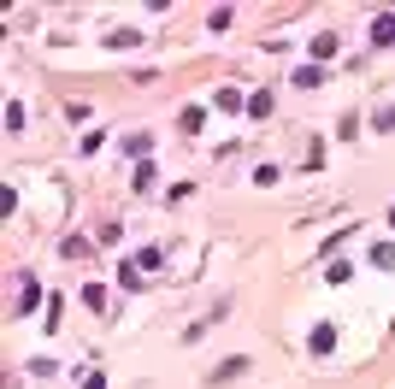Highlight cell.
<instances>
[{"label": "cell", "mask_w": 395, "mask_h": 389, "mask_svg": "<svg viewBox=\"0 0 395 389\" xmlns=\"http://www.w3.org/2000/svg\"><path fill=\"white\" fill-rule=\"evenodd\" d=\"M372 265H384V272H389V265H395V242H377L372 248Z\"/></svg>", "instance_id": "obj_8"}, {"label": "cell", "mask_w": 395, "mask_h": 389, "mask_svg": "<svg viewBox=\"0 0 395 389\" xmlns=\"http://www.w3.org/2000/svg\"><path fill=\"white\" fill-rule=\"evenodd\" d=\"M142 36H136V30H107V47H136Z\"/></svg>", "instance_id": "obj_7"}, {"label": "cell", "mask_w": 395, "mask_h": 389, "mask_svg": "<svg viewBox=\"0 0 395 389\" xmlns=\"http://www.w3.org/2000/svg\"><path fill=\"white\" fill-rule=\"evenodd\" d=\"M342 54V42L331 36V30H324V36H312V59H336Z\"/></svg>", "instance_id": "obj_5"}, {"label": "cell", "mask_w": 395, "mask_h": 389, "mask_svg": "<svg viewBox=\"0 0 395 389\" xmlns=\"http://www.w3.org/2000/svg\"><path fill=\"white\" fill-rule=\"evenodd\" d=\"M377 130H395V107H384V112H377Z\"/></svg>", "instance_id": "obj_11"}, {"label": "cell", "mask_w": 395, "mask_h": 389, "mask_svg": "<svg viewBox=\"0 0 395 389\" xmlns=\"http://www.w3.org/2000/svg\"><path fill=\"white\" fill-rule=\"evenodd\" d=\"M372 42L377 47H395V12H377V18H372Z\"/></svg>", "instance_id": "obj_2"}, {"label": "cell", "mask_w": 395, "mask_h": 389, "mask_svg": "<svg viewBox=\"0 0 395 389\" xmlns=\"http://www.w3.org/2000/svg\"><path fill=\"white\" fill-rule=\"evenodd\" d=\"M18 283H24V289H18V313H36L42 307V283L36 277H18Z\"/></svg>", "instance_id": "obj_3"}, {"label": "cell", "mask_w": 395, "mask_h": 389, "mask_svg": "<svg viewBox=\"0 0 395 389\" xmlns=\"http://www.w3.org/2000/svg\"><path fill=\"white\" fill-rule=\"evenodd\" d=\"M83 301H89L95 313H107V289H101V283H89V289H83Z\"/></svg>", "instance_id": "obj_10"}, {"label": "cell", "mask_w": 395, "mask_h": 389, "mask_svg": "<svg viewBox=\"0 0 395 389\" xmlns=\"http://www.w3.org/2000/svg\"><path fill=\"white\" fill-rule=\"evenodd\" d=\"M201 118H207L201 107H183V112H177V124H183V130H201Z\"/></svg>", "instance_id": "obj_9"}, {"label": "cell", "mask_w": 395, "mask_h": 389, "mask_svg": "<svg viewBox=\"0 0 395 389\" xmlns=\"http://www.w3.org/2000/svg\"><path fill=\"white\" fill-rule=\"evenodd\" d=\"M242 371H248V354H236V360H224V366L212 371L207 383H230V378H242Z\"/></svg>", "instance_id": "obj_4"}, {"label": "cell", "mask_w": 395, "mask_h": 389, "mask_svg": "<svg viewBox=\"0 0 395 389\" xmlns=\"http://www.w3.org/2000/svg\"><path fill=\"white\" fill-rule=\"evenodd\" d=\"M307 348L319 354V360H324V354H336V325H312V336H307Z\"/></svg>", "instance_id": "obj_1"}, {"label": "cell", "mask_w": 395, "mask_h": 389, "mask_svg": "<svg viewBox=\"0 0 395 389\" xmlns=\"http://www.w3.org/2000/svg\"><path fill=\"white\" fill-rule=\"evenodd\" d=\"M119 283H124V289H147V283H142V265H136V260H124V265H119Z\"/></svg>", "instance_id": "obj_6"}]
</instances>
